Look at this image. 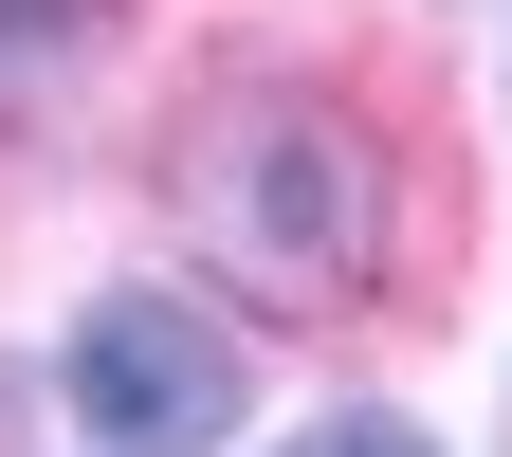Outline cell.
Here are the masks:
<instances>
[{
    "label": "cell",
    "instance_id": "obj_1",
    "mask_svg": "<svg viewBox=\"0 0 512 457\" xmlns=\"http://www.w3.org/2000/svg\"><path fill=\"white\" fill-rule=\"evenodd\" d=\"M183 202H202L238 256L348 293L366 256H384V147H366L348 110H311V92H238V110L183 128Z\"/></svg>",
    "mask_w": 512,
    "mask_h": 457
},
{
    "label": "cell",
    "instance_id": "obj_2",
    "mask_svg": "<svg viewBox=\"0 0 512 457\" xmlns=\"http://www.w3.org/2000/svg\"><path fill=\"white\" fill-rule=\"evenodd\" d=\"M74 421L110 457H220L238 439V330L183 293H110L74 330Z\"/></svg>",
    "mask_w": 512,
    "mask_h": 457
},
{
    "label": "cell",
    "instance_id": "obj_3",
    "mask_svg": "<svg viewBox=\"0 0 512 457\" xmlns=\"http://www.w3.org/2000/svg\"><path fill=\"white\" fill-rule=\"evenodd\" d=\"M293 457H439V439H421V421H384V403H348V421H311Z\"/></svg>",
    "mask_w": 512,
    "mask_h": 457
},
{
    "label": "cell",
    "instance_id": "obj_4",
    "mask_svg": "<svg viewBox=\"0 0 512 457\" xmlns=\"http://www.w3.org/2000/svg\"><path fill=\"white\" fill-rule=\"evenodd\" d=\"M37 19H55V0H0V37H37Z\"/></svg>",
    "mask_w": 512,
    "mask_h": 457
}]
</instances>
